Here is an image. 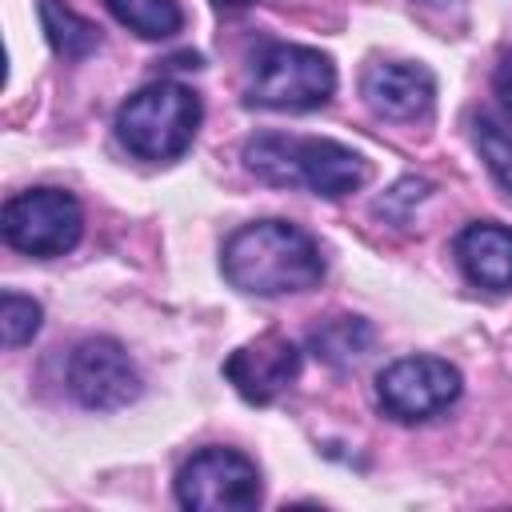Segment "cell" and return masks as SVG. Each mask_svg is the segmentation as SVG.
Listing matches in <instances>:
<instances>
[{
  "label": "cell",
  "instance_id": "cell-1",
  "mask_svg": "<svg viewBox=\"0 0 512 512\" xmlns=\"http://www.w3.org/2000/svg\"><path fill=\"white\" fill-rule=\"evenodd\" d=\"M220 268L228 284L248 296H292L320 284L324 256L304 228L288 220H252L224 240Z\"/></svg>",
  "mask_w": 512,
  "mask_h": 512
},
{
  "label": "cell",
  "instance_id": "cell-2",
  "mask_svg": "<svg viewBox=\"0 0 512 512\" xmlns=\"http://www.w3.org/2000/svg\"><path fill=\"white\" fill-rule=\"evenodd\" d=\"M244 164L264 184L276 188H308L316 196L340 200L368 180V164L340 140L324 136H280L260 132L244 144Z\"/></svg>",
  "mask_w": 512,
  "mask_h": 512
},
{
  "label": "cell",
  "instance_id": "cell-3",
  "mask_svg": "<svg viewBox=\"0 0 512 512\" xmlns=\"http://www.w3.org/2000/svg\"><path fill=\"white\" fill-rule=\"evenodd\" d=\"M200 96L176 80H156L132 92L116 112L120 144L140 160H176L200 128Z\"/></svg>",
  "mask_w": 512,
  "mask_h": 512
},
{
  "label": "cell",
  "instance_id": "cell-4",
  "mask_svg": "<svg viewBox=\"0 0 512 512\" xmlns=\"http://www.w3.org/2000/svg\"><path fill=\"white\" fill-rule=\"evenodd\" d=\"M336 92V68L304 44H268L248 68V104L272 112H312Z\"/></svg>",
  "mask_w": 512,
  "mask_h": 512
},
{
  "label": "cell",
  "instance_id": "cell-5",
  "mask_svg": "<svg viewBox=\"0 0 512 512\" xmlns=\"http://www.w3.org/2000/svg\"><path fill=\"white\" fill-rule=\"evenodd\" d=\"M0 232L24 256H64L84 232V212L64 188H28L4 204Z\"/></svg>",
  "mask_w": 512,
  "mask_h": 512
},
{
  "label": "cell",
  "instance_id": "cell-6",
  "mask_svg": "<svg viewBox=\"0 0 512 512\" xmlns=\"http://www.w3.org/2000/svg\"><path fill=\"white\" fill-rule=\"evenodd\" d=\"M176 500L192 512H248L260 504V472L236 448H200L176 472Z\"/></svg>",
  "mask_w": 512,
  "mask_h": 512
},
{
  "label": "cell",
  "instance_id": "cell-7",
  "mask_svg": "<svg viewBox=\"0 0 512 512\" xmlns=\"http://www.w3.org/2000/svg\"><path fill=\"white\" fill-rule=\"evenodd\" d=\"M464 380L456 364L440 356H400L376 376V400L392 420H432L460 396Z\"/></svg>",
  "mask_w": 512,
  "mask_h": 512
},
{
  "label": "cell",
  "instance_id": "cell-8",
  "mask_svg": "<svg viewBox=\"0 0 512 512\" xmlns=\"http://www.w3.org/2000/svg\"><path fill=\"white\" fill-rule=\"evenodd\" d=\"M140 372L132 364V356L108 340V336H96V340H84L72 348L68 356V392L92 408V412H116L124 404H132L140 396Z\"/></svg>",
  "mask_w": 512,
  "mask_h": 512
},
{
  "label": "cell",
  "instance_id": "cell-9",
  "mask_svg": "<svg viewBox=\"0 0 512 512\" xmlns=\"http://www.w3.org/2000/svg\"><path fill=\"white\" fill-rule=\"evenodd\" d=\"M224 376L248 404H272L300 376V348L276 332H264L224 360Z\"/></svg>",
  "mask_w": 512,
  "mask_h": 512
},
{
  "label": "cell",
  "instance_id": "cell-10",
  "mask_svg": "<svg viewBox=\"0 0 512 512\" xmlns=\"http://www.w3.org/2000/svg\"><path fill=\"white\" fill-rule=\"evenodd\" d=\"M360 96L384 120H420L436 100V76L412 60H376L360 76Z\"/></svg>",
  "mask_w": 512,
  "mask_h": 512
},
{
  "label": "cell",
  "instance_id": "cell-11",
  "mask_svg": "<svg viewBox=\"0 0 512 512\" xmlns=\"http://www.w3.org/2000/svg\"><path fill=\"white\" fill-rule=\"evenodd\" d=\"M456 260L464 276L488 292L512 288V228L476 220L456 236Z\"/></svg>",
  "mask_w": 512,
  "mask_h": 512
},
{
  "label": "cell",
  "instance_id": "cell-12",
  "mask_svg": "<svg viewBox=\"0 0 512 512\" xmlns=\"http://www.w3.org/2000/svg\"><path fill=\"white\" fill-rule=\"evenodd\" d=\"M40 28L52 52H60L64 60H84L100 48V28L80 12H72L64 0H40Z\"/></svg>",
  "mask_w": 512,
  "mask_h": 512
},
{
  "label": "cell",
  "instance_id": "cell-13",
  "mask_svg": "<svg viewBox=\"0 0 512 512\" xmlns=\"http://www.w3.org/2000/svg\"><path fill=\"white\" fill-rule=\"evenodd\" d=\"M312 352L332 364V368H344V364H356L368 348H372V328L360 320V316H332L324 320L320 328H312L308 336Z\"/></svg>",
  "mask_w": 512,
  "mask_h": 512
},
{
  "label": "cell",
  "instance_id": "cell-14",
  "mask_svg": "<svg viewBox=\"0 0 512 512\" xmlns=\"http://www.w3.org/2000/svg\"><path fill=\"white\" fill-rule=\"evenodd\" d=\"M108 12L144 40H168L180 32L184 12L176 0H104Z\"/></svg>",
  "mask_w": 512,
  "mask_h": 512
},
{
  "label": "cell",
  "instance_id": "cell-15",
  "mask_svg": "<svg viewBox=\"0 0 512 512\" xmlns=\"http://www.w3.org/2000/svg\"><path fill=\"white\" fill-rule=\"evenodd\" d=\"M476 148H480V160L488 164V172L500 180V188L512 192V128L496 116H480L476 120Z\"/></svg>",
  "mask_w": 512,
  "mask_h": 512
},
{
  "label": "cell",
  "instance_id": "cell-16",
  "mask_svg": "<svg viewBox=\"0 0 512 512\" xmlns=\"http://www.w3.org/2000/svg\"><path fill=\"white\" fill-rule=\"evenodd\" d=\"M40 320H44V312L32 296H20V292L0 296V340H4V348L28 344L40 332Z\"/></svg>",
  "mask_w": 512,
  "mask_h": 512
},
{
  "label": "cell",
  "instance_id": "cell-17",
  "mask_svg": "<svg viewBox=\"0 0 512 512\" xmlns=\"http://www.w3.org/2000/svg\"><path fill=\"white\" fill-rule=\"evenodd\" d=\"M424 196H428V184L424 180H400V184H392L376 200V212L388 216V220H396V224H404L408 220V204H420Z\"/></svg>",
  "mask_w": 512,
  "mask_h": 512
},
{
  "label": "cell",
  "instance_id": "cell-18",
  "mask_svg": "<svg viewBox=\"0 0 512 512\" xmlns=\"http://www.w3.org/2000/svg\"><path fill=\"white\" fill-rule=\"evenodd\" d=\"M492 88H496V96L512 108V48L500 56V64H496V72H492Z\"/></svg>",
  "mask_w": 512,
  "mask_h": 512
},
{
  "label": "cell",
  "instance_id": "cell-19",
  "mask_svg": "<svg viewBox=\"0 0 512 512\" xmlns=\"http://www.w3.org/2000/svg\"><path fill=\"white\" fill-rule=\"evenodd\" d=\"M220 12H236V8H248V4H256V0H212Z\"/></svg>",
  "mask_w": 512,
  "mask_h": 512
},
{
  "label": "cell",
  "instance_id": "cell-20",
  "mask_svg": "<svg viewBox=\"0 0 512 512\" xmlns=\"http://www.w3.org/2000/svg\"><path fill=\"white\" fill-rule=\"evenodd\" d=\"M412 4H420V8H452L460 0H412Z\"/></svg>",
  "mask_w": 512,
  "mask_h": 512
}]
</instances>
